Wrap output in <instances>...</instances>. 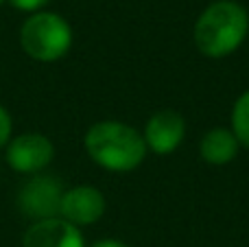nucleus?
I'll use <instances>...</instances> for the list:
<instances>
[{"label": "nucleus", "mask_w": 249, "mask_h": 247, "mask_svg": "<svg viewBox=\"0 0 249 247\" xmlns=\"http://www.w3.org/2000/svg\"><path fill=\"white\" fill-rule=\"evenodd\" d=\"M249 13L234 0L212 2L195 22V44L199 53L212 59L232 55L247 37Z\"/></svg>", "instance_id": "1"}, {"label": "nucleus", "mask_w": 249, "mask_h": 247, "mask_svg": "<svg viewBox=\"0 0 249 247\" xmlns=\"http://www.w3.org/2000/svg\"><path fill=\"white\" fill-rule=\"evenodd\" d=\"M86 151L105 171L127 173L144 162L146 142L133 127L121 121H101L88 129Z\"/></svg>", "instance_id": "2"}, {"label": "nucleus", "mask_w": 249, "mask_h": 247, "mask_svg": "<svg viewBox=\"0 0 249 247\" xmlns=\"http://www.w3.org/2000/svg\"><path fill=\"white\" fill-rule=\"evenodd\" d=\"M20 44L33 59L57 61L72 46V29L59 13L39 11L22 24Z\"/></svg>", "instance_id": "3"}, {"label": "nucleus", "mask_w": 249, "mask_h": 247, "mask_svg": "<svg viewBox=\"0 0 249 247\" xmlns=\"http://www.w3.org/2000/svg\"><path fill=\"white\" fill-rule=\"evenodd\" d=\"M64 197L61 182L51 175H33L18 195V206L22 214L35 221L59 217V206Z\"/></svg>", "instance_id": "4"}, {"label": "nucleus", "mask_w": 249, "mask_h": 247, "mask_svg": "<svg viewBox=\"0 0 249 247\" xmlns=\"http://www.w3.org/2000/svg\"><path fill=\"white\" fill-rule=\"evenodd\" d=\"M55 147L42 134H22L7 147V162L18 173H39L53 162Z\"/></svg>", "instance_id": "5"}, {"label": "nucleus", "mask_w": 249, "mask_h": 247, "mask_svg": "<svg viewBox=\"0 0 249 247\" xmlns=\"http://www.w3.org/2000/svg\"><path fill=\"white\" fill-rule=\"evenodd\" d=\"M105 212V197L94 186H74L64 191L59 206V217L72 226H90L96 223Z\"/></svg>", "instance_id": "6"}, {"label": "nucleus", "mask_w": 249, "mask_h": 247, "mask_svg": "<svg viewBox=\"0 0 249 247\" xmlns=\"http://www.w3.org/2000/svg\"><path fill=\"white\" fill-rule=\"evenodd\" d=\"M186 136V123L184 116L173 109H162L153 114L144 127V142L158 156H171L181 144Z\"/></svg>", "instance_id": "7"}, {"label": "nucleus", "mask_w": 249, "mask_h": 247, "mask_svg": "<svg viewBox=\"0 0 249 247\" xmlns=\"http://www.w3.org/2000/svg\"><path fill=\"white\" fill-rule=\"evenodd\" d=\"M24 247H86L77 226L61 217L35 221L24 234Z\"/></svg>", "instance_id": "8"}, {"label": "nucleus", "mask_w": 249, "mask_h": 247, "mask_svg": "<svg viewBox=\"0 0 249 247\" xmlns=\"http://www.w3.org/2000/svg\"><path fill=\"white\" fill-rule=\"evenodd\" d=\"M238 147H241V144H238L236 136L232 134V129L216 127V129H210L201 138L199 153H201V158L208 164L223 166V164H230V162L236 158Z\"/></svg>", "instance_id": "9"}, {"label": "nucleus", "mask_w": 249, "mask_h": 247, "mask_svg": "<svg viewBox=\"0 0 249 247\" xmlns=\"http://www.w3.org/2000/svg\"><path fill=\"white\" fill-rule=\"evenodd\" d=\"M232 134L241 147L249 149V90L238 96L232 107Z\"/></svg>", "instance_id": "10"}, {"label": "nucleus", "mask_w": 249, "mask_h": 247, "mask_svg": "<svg viewBox=\"0 0 249 247\" xmlns=\"http://www.w3.org/2000/svg\"><path fill=\"white\" fill-rule=\"evenodd\" d=\"M9 140H11V116L0 105V147H4Z\"/></svg>", "instance_id": "11"}, {"label": "nucleus", "mask_w": 249, "mask_h": 247, "mask_svg": "<svg viewBox=\"0 0 249 247\" xmlns=\"http://www.w3.org/2000/svg\"><path fill=\"white\" fill-rule=\"evenodd\" d=\"M9 2H11L16 9H20V11H37V9H42L44 4L48 2V0H9Z\"/></svg>", "instance_id": "12"}, {"label": "nucleus", "mask_w": 249, "mask_h": 247, "mask_svg": "<svg viewBox=\"0 0 249 247\" xmlns=\"http://www.w3.org/2000/svg\"><path fill=\"white\" fill-rule=\"evenodd\" d=\"M92 247H127L123 241H116V239H103V241H96Z\"/></svg>", "instance_id": "13"}, {"label": "nucleus", "mask_w": 249, "mask_h": 247, "mask_svg": "<svg viewBox=\"0 0 249 247\" xmlns=\"http://www.w3.org/2000/svg\"><path fill=\"white\" fill-rule=\"evenodd\" d=\"M0 2H2V0H0Z\"/></svg>", "instance_id": "14"}]
</instances>
